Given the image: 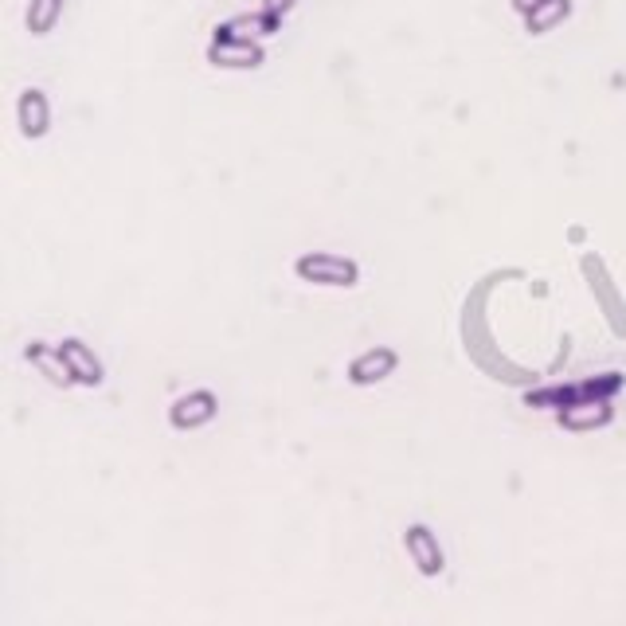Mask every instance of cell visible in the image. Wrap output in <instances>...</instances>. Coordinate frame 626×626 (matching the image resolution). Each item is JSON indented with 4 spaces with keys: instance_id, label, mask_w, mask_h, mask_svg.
I'll return each instance as SVG.
<instances>
[{
    "instance_id": "obj_1",
    "label": "cell",
    "mask_w": 626,
    "mask_h": 626,
    "mask_svg": "<svg viewBox=\"0 0 626 626\" xmlns=\"http://www.w3.org/2000/svg\"><path fill=\"white\" fill-rule=\"evenodd\" d=\"M298 274L306 282H317V286H357L360 270L353 259H341V255H302L298 259Z\"/></svg>"
},
{
    "instance_id": "obj_2",
    "label": "cell",
    "mask_w": 626,
    "mask_h": 626,
    "mask_svg": "<svg viewBox=\"0 0 626 626\" xmlns=\"http://www.w3.org/2000/svg\"><path fill=\"white\" fill-rule=\"evenodd\" d=\"M403 548L411 556V564L423 572V576H439L443 572V548H439V537L427 529V525H411L403 533Z\"/></svg>"
},
{
    "instance_id": "obj_3",
    "label": "cell",
    "mask_w": 626,
    "mask_h": 626,
    "mask_svg": "<svg viewBox=\"0 0 626 626\" xmlns=\"http://www.w3.org/2000/svg\"><path fill=\"white\" fill-rule=\"evenodd\" d=\"M216 419V396L212 392H188V396H180L173 403V411H169V423L177 427V431H196V427H204V423H212Z\"/></svg>"
},
{
    "instance_id": "obj_4",
    "label": "cell",
    "mask_w": 626,
    "mask_h": 626,
    "mask_svg": "<svg viewBox=\"0 0 626 626\" xmlns=\"http://www.w3.org/2000/svg\"><path fill=\"white\" fill-rule=\"evenodd\" d=\"M396 364H400V357L392 353V349H368V353H360L357 360H353V368H349V380L353 384H380V380H388L392 372H396Z\"/></svg>"
},
{
    "instance_id": "obj_5",
    "label": "cell",
    "mask_w": 626,
    "mask_h": 626,
    "mask_svg": "<svg viewBox=\"0 0 626 626\" xmlns=\"http://www.w3.org/2000/svg\"><path fill=\"white\" fill-rule=\"evenodd\" d=\"M59 353H63V360L71 364V372H75V384H87V388H98L102 384V364H98V357L90 353L83 341H63L59 345Z\"/></svg>"
},
{
    "instance_id": "obj_6",
    "label": "cell",
    "mask_w": 626,
    "mask_h": 626,
    "mask_svg": "<svg viewBox=\"0 0 626 626\" xmlns=\"http://www.w3.org/2000/svg\"><path fill=\"white\" fill-rule=\"evenodd\" d=\"M28 364H36V372L47 376L55 388H71L75 384V372L71 364L63 360L59 349H47V345H28Z\"/></svg>"
},
{
    "instance_id": "obj_7",
    "label": "cell",
    "mask_w": 626,
    "mask_h": 626,
    "mask_svg": "<svg viewBox=\"0 0 626 626\" xmlns=\"http://www.w3.org/2000/svg\"><path fill=\"white\" fill-rule=\"evenodd\" d=\"M263 59V51L251 44V40H235V36H220L212 44V63L220 67H255Z\"/></svg>"
},
{
    "instance_id": "obj_8",
    "label": "cell",
    "mask_w": 626,
    "mask_h": 626,
    "mask_svg": "<svg viewBox=\"0 0 626 626\" xmlns=\"http://www.w3.org/2000/svg\"><path fill=\"white\" fill-rule=\"evenodd\" d=\"M20 130L28 137L47 134V98L40 90H28V94L20 98Z\"/></svg>"
},
{
    "instance_id": "obj_9",
    "label": "cell",
    "mask_w": 626,
    "mask_h": 626,
    "mask_svg": "<svg viewBox=\"0 0 626 626\" xmlns=\"http://www.w3.org/2000/svg\"><path fill=\"white\" fill-rule=\"evenodd\" d=\"M274 32V12H263V16H239L224 28V36H235V40H251V36H270Z\"/></svg>"
},
{
    "instance_id": "obj_10",
    "label": "cell",
    "mask_w": 626,
    "mask_h": 626,
    "mask_svg": "<svg viewBox=\"0 0 626 626\" xmlns=\"http://www.w3.org/2000/svg\"><path fill=\"white\" fill-rule=\"evenodd\" d=\"M560 419L568 427H591V423H603L607 419V407L603 403H576V407H564Z\"/></svg>"
},
{
    "instance_id": "obj_11",
    "label": "cell",
    "mask_w": 626,
    "mask_h": 626,
    "mask_svg": "<svg viewBox=\"0 0 626 626\" xmlns=\"http://www.w3.org/2000/svg\"><path fill=\"white\" fill-rule=\"evenodd\" d=\"M59 8H63V0H32V12H28V24H32V32H40V36H44L47 28L55 24Z\"/></svg>"
},
{
    "instance_id": "obj_12",
    "label": "cell",
    "mask_w": 626,
    "mask_h": 626,
    "mask_svg": "<svg viewBox=\"0 0 626 626\" xmlns=\"http://www.w3.org/2000/svg\"><path fill=\"white\" fill-rule=\"evenodd\" d=\"M564 12H568V4H564V0H544V4H537V8L529 12V28H533V32H544V28H548V24H556Z\"/></svg>"
},
{
    "instance_id": "obj_13",
    "label": "cell",
    "mask_w": 626,
    "mask_h": 626,
    "mask_svg": "<svg viewBox=\"0 0 626 626\" xmlns=\"http://www.w3.org/2000/svg\"><path fill=\"white\" fill-rule=\"evenodd\" d=\"M290 4H294V0H267V12H274V16H278V12H286Z\"/></svg>"
},
{
    "instance_id": "obj_14",
    "label": "cell",
    "mask_w": 626,
    "mask_h": 626,
    "mask_svg": "<svg viewBox=\"0 0 626 626\" xmlns=\"http://www.w3.org/2000/svg\"><path fill=\"white\" fill-rule=\"evenodd\" d=\"M537 4H544V0H517V8H521V12H533Z\"/></svg>"
}]
</instances>
